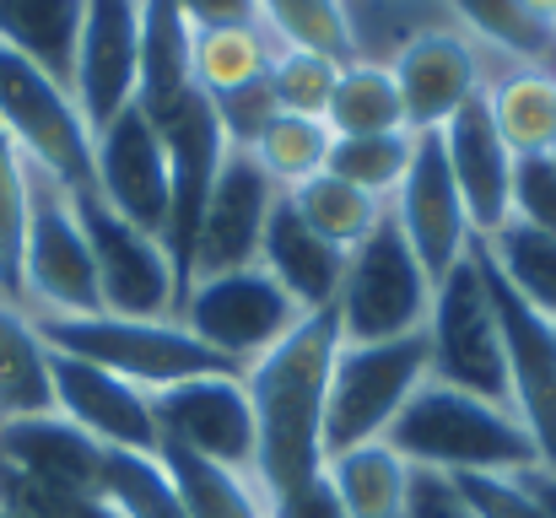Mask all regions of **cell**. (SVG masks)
Returning a JSON list of instances; mask_svg holds the SVG:
<instances>
[{
	"instance_id": "6da1fadb",
	"label": "cell",
	"mask_w": 556,
	"mask_h": 518,
	"mask_svg": "<svg viewBox=\"0 0 556 518\" xmlns=\"http://www.w3.org/2000/svg\"><path fill=\"white\" fill-rule=\"evenodd\" d=\"M341 351L336 308L308 314L276 351L243 367L254 405V487L265 508L325 476V389Z\"/></svg>"
},
{
	"instance_id": "7a4b0ae2",
	"label": "cell",
	"mask_w": 556,
	"mask_h": 518,
	"mask_svg": "<svg viewBox=\"0 0 556 518\" xmlns=\"http://www.w3.org/2000/svg\"><path fill=\"white\" fill-rule=\"evenodd\" d=\"M383 443L410 470H438V476H525L541 465L525 421L508 405L476 400L438 378H427L405 400Z\"/></svg>"
},
{
	"instance_id": "3957f363",
	"label": "cell",
	"mask_w": 556,
	"mask_h": 518,
	"mask_svg": "<svg viewBox=\"0 0 556 518\" xmlns=\"http://www.w3.org/2000/svg\"><path fill=\"white\" fill-rule=\"evenodd\" d=\"M49 351L92 362L147 394L174 389L185 378H205V372H232L216 351L189 336L179 319H119V314H43L33 319Z\"/></svg>"
},
{
	"instance_id": "277c9868",
	"label": "cell",
	"mask_w": 556,
	"mask_h": 518,
	"mask_svg": "<svg viewBox=\"0 0 556 518\" xmlns=\"http://www.w3.org/2000/svg\"><path fill=\"white\" fill-rule=\"evenodd\" d=\"M427 378H432L427 330L372 345L341 341L336 362H330V389H325V459L378 443Z\"/></svg>"
},
{
	"instance_id": "5b68a950",
	"label": "cell",
	"mask_w": 556,
	"mask_h": 518,
	"mask_svg": "<svg viewBox=\"0 0 556 518\" xmlns=\"http://www.w3.org/2000/svg\"><path fill=\"white\" fill-rule=\"evenodd\" d=\"M427 314H432V276L410 254L400 222L383 211V222L346 254V276L336 292L341 341H405L427 330Z\"/></svg>"
},
{
	"instance_id": "8992f818",
	"label": "cell",
	"mask_w": 556,
	"mask_h": 518,
	"mask_svg": "<svg viewBox=\"0 0 556 518\" xmlns=\"http://www.w3.org/2000/svg\"><path fill=\"white\" fill-rule=\"evenodd\" d=\"M303 319L308 314L270 281L265 265L200 276V281H189L185 298H179V325L205 351H216L232 372H243L265 351H276Z\"/></svg>"
},
{
	"instance_id": "52a82bcc",
	"label": "cell",
	"mask_w": 556,
	"mask_h": 518,
	"mask_svg": "<svg viewBox=\"0 0 556 518\" xmlns=\"http://www.w3.org/2000/svg\"><path fill=\"white\" fill-rule=\"evenodd\" d=\"M0 130L33 168L71 194L92 189V125L54 76L11 49H0Z\"/></svg>"
},
{
	"instance_id": "ba28073f",
	"label": "cell",
	"mask_w": 556,
	"mask_h": 518,
	"mask_svg": "<svg viewBox=\"0 0 556 518\" xmlns=\"http://www.w3.org/2000/svg\"><path fill=\"white\" fill-rule=\"evenodd\" d=\"M22 303L43 314H103L87 232L76 222L71 189L27 163V249H22Z\"/></svg>"
},
{
	"instance_id": "9c48e42d",
	"label": "cell",
	"mask_w": 556,
	"mask_h": 518,
	"mask_svg": "<svg viewBox=\"0 0 556 518\" xmlns=\"http://www.w3.org/2000/svg\"><path fill=\"white\" fill-rule=\"evenodd\" d=\"M71 205H76V222H81L87 249H92L103 314H119V319H174L185 287H179V270H174L163 238H152L136 222H125L98 189L71 194Z\"/></svg>"
},
{
	"instance_id": "30bf717a",
	"label": "cell",
	"mask_w": 556,
	"mask_h": 518,
	"mask_svg": "<svg viewBox=\"0 0 556 518\" xmlns=\"http://www.w3.org/2000/svg\"><path fill=\"white\" fill-rule=\"evenodd\" d=\"M427 345H432V378L448 389H465L476 400L508 405V362H503V336L497 314L481 281L476 254H465L438 287H432V314H427Z\"/></svg>"
},
{
	"instance_id": "8fae6325",
	"label": "cell",
	"mask_w": 556,
	"mask_h": 518,
	"mask_svg": "<svg viewBox=\"0 0 556 518\" xmlns=\"http://www.w3.org/2000/svg\"><path fill=\"white\" fill-rule=\"evenodd\" d=\"M492 314H497V336H503V362H508V394H514V416L525 421L541 470L556 476V325L541 319L486 260L481 243H470Z\"/></svg>"
},
{
	"instance_id": "7c38bea8",
	"label": "cell",
	"mask_w": 556,
	"mask_h": 518,
	"mask_svg": "<svg viewBox=\"0 0 556 518\" xmlns=\"http://www.w3.org/2000/svg\"><path fill=\"white\" fill-rule=\"evenodd\" d=\"M163 443H179L200 459H216L238 476H254V405L243 372H205L152 394Z\"/></svg>"
},
{
	"instance_id": "4fadbf2b",
	"label": "cell",
	"mask_w": 556,
	"mask_h": 518,
	"mask_svg": "<svg viewBox=\"0 0 556 518\" xmlns=\"http://www.w3.org/2000/svg\"><path fill=\"white\" fill-rule=\"evenodd\" d=\"M163 136V152H168V232H163V249L179 270V287H189V254H194V238H200V216H205V200L216 189V173L227 163L232 141L216 119V103L194 87L185 98V109L157 125Z\"/></svg>"
},
{
	"instance_id": "5bb4252c",
	"label": "cell",
	"mask_w": 556,
	"mask_h": 518,
	"mask_svg": "<svg viewBox=\"0 0 556 518\" xmlns=\"http://www.w3.org/2000/svg\"><path fill=\"white\" fill-rule=\"evenodd\" d=\"M410 136H416V130H410ZM389 216L400 222V232H405L410 254L421 260V270L432 276V287L470 254L476 232H470V216H465V200H459V184H454V173H448L438 130H421V136H416L410 168H405L394 200H389Z\"/></svg>"
},
{
	"instance_id": "9a60e30c",
	"label": "cell",
	"mask_w": 556,
	"mask_h": 518,
	"mask_svg": "<svg viewBox=\"0 0 556 518\" xmlns=\"http://www.w3.org/2000/svg\"><path fill=\"white\" fill-rule=\"evenodd\" d=\"M92 189L141 232H168V152L136 103L92 136Z\"/></svg>"
},
{
	"instance_id": "2e32d148",
	"label": "cell",
	"mask_w": 556,
	"mask_h": 518,
	"mask_svg": "<svg viewBox=\"0 0 556 518\" xmlns=\"http://www.w3.org/2000/svg\"><path fill=\"white\" fill-rule=\"evenodd\" d=\"M136 76H141V0H87L71 98L92 125V136L119 109L136 103Z\"/></svg>"
},
{
	"instance_id": "e0dca14e",
	"label": "cell",
	"mask_w": 556,
	"mask_h": 518,
	"mask_svg": "<svg viewBox=\"0 0 556 518\" xmlns=\"http://www.w3.org/2000/svg\"><path fill=\"white\" fill-rule=\"evenodd\" d=\"M276 200H281V189L265 178V168L249 152L232 147L222 173H216L211 200H205V216H200V238H194V254H189V281L260 265V238H265V222H270Z\"/></svg>"
},
{
	"instance_id": "ac0fdd59",
	"label": "cell",
	"mask_w": 556,
	"mask_h": 518,
	"mask_svg": "<svg viewBox=\"0 0 556 518\" xmlns=\"http://www.w3.org/2000/svg\"><path fill=\"white\" fill-rule=\"evenodd\" d=\"M400 103H405V130H443L476 92H481V49L459 27H427L410 43H400L394 60H383Z\"/></svg>"
},
{
	"instance_id": "d6986e66",
	"label": "cell",
	"mask_w": 556,
	"mask_h": 518,
	"mask_svg": "<svg viewBox=\"0 0 556 518\" xmlns=\"http://www.w3.org/2000/svg\"><path fill=\"white\" fill-rule=\"evenodd\" d=\"M54 410L81 427L98 448H130V454H157L163 432L152 416V394L92 367L76 356L54 351Z\"/></svg>"
},
{
	"instance_id": "ffe728a7",
	"label": "cell",
	"mask_w": 556,
	"mask_h": 518,
	"mask_svg": "<svg viewBox=\"0 0 556 518\" xmlns=\"http://www.w3.org/2000/svg\"><path fill=\"white\" fill-rule=\"evenodd\" d=\"M443 157L448 173L459 184V200H465V216H470V232L476 238H492L503 222H508V200H514V152L503 147L497 125H492V109H486V92H476L443 130Z\"/></svg>"
},
{
	"instance_id": "44dd1931",
	"label": "cell",
	"mask_w": 556,
	"mask_h": 518,
	"mask_svg": "<svg viewBox=\"0 0 556 518\" xmlns=\"http://www.w3.org/2000/svg\"><path fill=\"white\" fill-rule=\"evenodd\" d=\"M0 465L22 470V476H27V481H38V487L98 497L103 448H98L81 427H71V421L54 410V416L0 421Z\"/></svg>"
},
{
	"instance_id": "7402d4cb",
	"label": "cell",
	"mask_w": 556,
	"mask_h": 518,
	"mask_svg": "<svg viewBox=\"0 0 556 518\" xmlns=\"http://www.w3.org/2000/svg\"><path fill=\"white\" fill-rule=\"evenodd\" d=\"M260 265L270 270V281H276L303 314L336 308V292H341V276H346V254H341L336 243H325V238L292 211L287 194L276 200V211H270V222H265Z\"/></svg>"
},
{
	"instance_id": "603a6c76",
	"label": "cell",
	"mask_w": 556,
	"mask_h": 518,
	"mask_svg": "<svg viewBox=\"0 0 556 518\" xmlns=\"http://www.w3.org/2000/svg\"><path fill=\"white\" fill-rule=\"evenodd\" d=\"M189 16L179 0H141V76H136V109L152 125H168L185 98L194 92V71H189Z\"/></svg>"
},
{
	"instance_id": "cb8c5ba5",
	"label": "cell",
	"mask_w": 556,
	"mask_h": 518,
	"mask_svg": "<svg viewBox=\"0 0 556 518\" xmlns=\"http://www.w3.org/2000/svg\"><path fill=\"white\" fill-rule=\"evenodd\" d=\"M87 0H0V49L33 60L71 92L76 76V38H81Z\"/></svg>"
},
{
	"instance_id": "d4e9b609",
	"label": "cell",
	"mask_w": 556,
	"mask_h": 518,
	"mask_svg": "<svg viewBox=\"0 0 556 518\" xmlns=\"http://www.w3.org/2000/svg\"><path fill=\"white\" fill-rule=\"evenodd\" d=\"M54 416V351L33 314L0 303V421Z\"/></svg>"
},
{
	"instance_id": "484cf974",
	"label": "cell",
	"mask_w": 556,
	"mask_h": 518,
	"mask_svg": "<svg viewBox=\"0 0 556 518\" xmlns=\"http://www.w3.org/2000/svg\"><path fill=\"white\" fill-rule=\"evenodd\" d=\"M492 125L514 157H552L556 152V76L546 71H508L497 81H481Z\"/></svg>"
},
{
	"instance_id": "4316f807",
	"label": "cell",
	"mask_w": 556,
	"mask_h": 518,
	"mask_svg": "<svg viewBox=\"0 0 556 518\" xmlns=\"http://www.w3.org/2000/svg\"><path fill=\"white\" fill-rule=\"evenodd\" d=\"M448 11L465 22L470 43L508 54L519 71L556 76V22L535 16L525 0H448Z\"/></svg>"
},
{
	"instance_id": "83f0119b",
	"label": "cell",
	"mask_w": 556,
	"mask_h": 518,
	"mask_svg": "<svg viewBox=\"0 0 556 518\" xmlns=\"http://www.w3.org/2000/svg\"><path fill=\"white\" fill-rule=\"evenodd\" d=\"M157 459H163V470L179 492L185 518H270L254 476H238L216 459H200L179 443H157Z\"/></svg>"
},
{
	"instance_id": "f1b7e54d",
	"label": "cell",
	"mask_w": 556,
	"mask_h": 518,
	"mask_svg": "<svg viewBox=\"0 0 556 518\" xmlns=\"http://www.w3.org/2000/svg\"><path fill=\"white\" fill-rule=\"evenodd\" d=\"M276 38L254 22V27H194L189 38V71H194V87L205 98H227L238 87H254L270 76V60H276Z\"/></svg>"
},
{
	"instance_id": "f546056e",
	"label": "cell",
	"mask_w": 556,
	"mask_h": 518,
	"mask_svg": "<svg viewBox=\"0 0 556 518\" xmlns=\"http://www.w3.org/2000/svg\"><path fill=\"white\" fill-rule=\"evenodd\" d=\"M325 476H330V487H336L346 518H400L405 514L410 465H405L383 438L325 459Z\"/></svg>"
},
{
	"instance_id": "4dcf8cb0",
	"label": "cell",
	"mask_w": 556,
	"mask_h": 518,
	"mask_svg": "<svg viewBox=\"0 0 556 518\" xmlns=\"http://www.w3.org/2000/svg\"><path fill=\"white\" fill-rule=\"evenodd\" d=\"M486 249V260L497 265V276L541 314L556 325V238L530 227V222H503L492 238H476Z\"/></svg>"
},
{
	"instance_id": "1f68e13d",
	"label": "cell",
	"mask_w": 556,
	"mask_h": 518,
	"mask_svg": "<svg viewBox=\"0 0 556 518\" xmlns=\"http://www.w3.org/2000/svg\"><path fill=\"white\" fill-rule=\"evenodd\" d=\"M325 125H330V136H389V130H405V103H400V87H394L383 60H357V65H346L336 76Z\"/></svg>"
},
{
	"instance_id": "d6a6232c",
	"label": "cell",
	"mask_w": 556,
	"mask_h": 518,
	"mask_svg": "<svg viewBox=\"0 0 556 518\" xmlns=\"http://www.w3.org/2000/svg\"><path fill=\"white\" fill-rule=\"evenodd\" d=\"M260 27L281 49H308V54L341 65V71L357 65L346 0H260Z\"/></svg>"
},
{
	"instance_id": "836d02e7",
	"label": "cell",
	"mask_w": 556,
	"mask_h": 518,
	"mask_svg": "<svg viewBox=\"0 0 556 518\" xmlns=\"http://www.w3.org/2000/svg\"><path fill=\"white\" fill-rule=\"evenodd\" d=\"M287 200H292V211H298L325 243H336L341 254H352L372 227L383 222V211H389V200H372V194H363L357 184H346V178H336V173H319V178L298 184Z\"/></svg>"
},
{
	"instance_id": "e575fe53",
	"label": "cell",
	"mask_w": 556,
	"mask_h": 518,
	"mask_svg": "<svg viewBox=\"0 0 556 518\" xmlns=\"http://www.w3.org/2000/svg\"><path fill=\"white\" fill-rule=\"evenodd\" d=\"M330 147H336V136H330L325 119L276 114V119L260 130V141L249 147V157L265 168V178H270L281 194H292L298 184H308V178H319V173L330 168Z\"/></svg>"
},
{
	"instance_id": "d590c367",
	"label": "cell",
	"mask_w": 556,
	"mask_h": 518,
	"mask_svg": "<svg viewBox=\"0 0 556 518\" xmlns=\"http://www.w3.org/2000/svg\"><path fill=\"white\" fill-rule=\"evenodd\" d=\"M98 497L119 518H185L179 492L163 470L157 454H130V448H103V476Z\"/></svg>"
},
{
	"instance_id": "8d00e7d4",
	"label": "cell",
	"mask_w": 556,
	"mask_h": 518,
	"mask_svg": "<svg viewBox=\"0 0 556 518\" xmlns=\"http://www.w3.org/2000/svg\"><path fill=\"white\" fill-rule=\"evenodd\" d=\"M410 152H416V136H410V130H389V136H336L330 168L325 173L357 184L372 200H394L400 178L410 168Z\"/></svg>"
},
{
	"instance_id": "74e56055",
	"label": "cell",
	"mask_w": 556,
	"mask_h": 518,
	"mask_svg": "<svg viewBox=\"0 0 556 518\" xmlns=\"http://www.w3.org/2000/svg\"><path fill=\"white\" fill-rule=\"evenodd\" d=\"M22 249H27V157L0 130V303H22Z\"/></svg>"
},
{
	"instance_id": "f35d334b",
	"label": "cell",
	"mask_w": 556,
	"mask_h": 518,
	"mask_svg": "<svg viewBox=\"0 0 556 518\" xmlns=\"http://www.w3.org/2000/svg\"><path fill=\"white\" fill-rule=\"evenodd\" d=\"M336 76H341V65H330V60H319V54H308V49H276L265 87H270V98H276L281 114L325 119L330 92H336Z\"/></svg>"
},
{
	"instance_id": "ab89813d",
	"label": "cell",
	"mask_w": 556,
	"mask_h": 518,
	"mask_svg": "<svg viewBox=\"0 0 556 518\" xmlns=\"http://www.w3.org/2000/svg\"><path fill=\"white\" fill-rule=\"evenodd\" d=\"M476 518H546L519 476H448Z\"/></svg>"
},
{
	"instance_id": "60d3db41",
	"label": "cell",
	"mask_w": 556,
	"mask_h": 518,
	"mask_svg": "<svg viewBox=\"0 0 556 518\" xmlns=\"http://www.w3.org/2000/svg\"><path fill=\"white\" fill-rule=\"evenodd\" d=\"M514 222H530L556 238V163L552 157H519L514 163V200H508Z\"/></svg>"
},
{
	"instance_id": "b9f144b4",
	"label": "cell",
	"mask_w": 556,
	"mask_h": 518,
	"mask_svg": "<svg viewBox=\"0 0 556 518\" xmlns=\"http://www.w3.org/2000/svg\"><path fill=\"white\" fill-rule=\"evenodd\" d=\"M400 518H476L465 508V497L454 492L448 476L438 470H410V492H405V514Z\"/></svg>"
},
{
	"instance_id": "7bdbcfd3",
	"label": "cell",
	"mask_w": 556,
	"mask_h": 518,
	"mask_svg": "<svg viewBox=\"0 0 556 518\" xmlns=\"http://www.w3.org/2000/svg\"><path fill=\"white\" fill-rule=\"evenodd\" d=\"M265 514L270 518H346V508H341V497H336L330 476H319V481H308V487H298V492L276 497Z\"/></svg>"
},
{
	"instance_id": "ee69618b",
	"label": "cell",
	"mask_w": 556,
	"mask_h": 518,
	"mask_svg": "<svg viewBox=\"0 0 556 518\" xmlns=\"http://www.w3.org/2000/svg\"><path fill=\"white\" fill-rule=\"evenodd\" d=\"M189 27H254L260 0H179Z\"/></svg>"
},
{
	"instance_id": "f6af8a7d",
	"label": "cell",
	"mask_w": 556,
	"mask_h": 518,
	"mask_svg": "<svg viewBox=\"0 0 556 518\" xmlns=\"http://www.w3.org/2000/svg\"><path fill=\"white\" fill-rule=\"evenodd\" d=\"M519 481H525V487H530V497L546 508V518H556V476L552 470H541V465H535V470H525Z\"/></svg>"
},
{
	"instance_id": "bcb514c9",
	"label": "cell",
	"mask_w": 556,
	"mask_h": 518,
	"mask_svg": "<svg viewBox=\"0 0 556 518\" xmlns=\"http://www.w3.org/2000/svg\"><path fill=\"white\" fill-rule=\"evenodd\" d=\"M535 16H546V22H556V0H525Z\"/></svg>"
},
{
	"instance_id": "7dc6e473",
	"label": "cell",
	"mask_w": 556,
	"mask_h": 518,
	"mask_svg": "<svg viewBox=\"0 0 556 518\" xmlns=\"http://www.w3.org/2000/svg\"><path fill=\"white\" fill-rule=\"evenodd\" d=\"M0 518H22V514H11V508H0Z\"/></svg>"
},
{
	"instance_id": "c3c4849f",
	"label": "cell",
	"mask_w": 556,
	"mask_h": 518,
	"mask_svg": "<svg viewBox=\"0 0 556 518\" xmlns=\"http://www.w3.org/2000/svg\"><path fill=\"white\" fill-rule=\"evenodd\" d=\"M552 163H556V152H552Z\"/></svg>"
}]
</instances>
